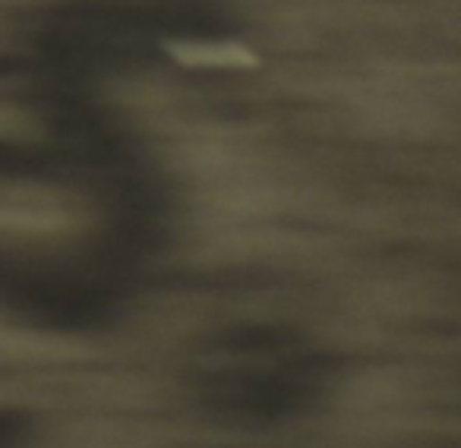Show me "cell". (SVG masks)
<instances>
[{"label": "cell", "instance_id": "1", "mask_svg": "<svg viewBox=\"0 0 461 448\" xmlns=\"http://www.w3.org/2000/svg\"><path fill=\"white\" fill-rule=\"evenodd\" d=\"M171 54L193 67H253L257 58L230 41H184L171 45Z\"/></svg>", "mask_w": 461, "mask_h": 448}, {"label": "cell", "instance_id": "2", "mask_svg": "<svg viewBox=\"0 0 461 448\" xmlns=\"http://www.w3.org/2000/svg\"><path fill=\"white\" fill-rule=\"evenodd\" d=\"M20 426L14 423V417H0V448H14Z\"/></svg>", "mask_w": 461, "mask_h": 448}]
</instances>
